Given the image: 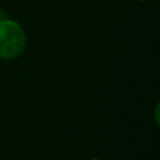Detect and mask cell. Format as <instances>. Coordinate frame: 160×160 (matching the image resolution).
Returning a JSON list of instances; mask_svg holds the SVG:
<instances>
[{
  "label": "cell",
  "instance_id": "1",
  "mask_svg": "<svg viewBox=\"0 0 160 160\" xmlns=\"http://www.w3.org/2000/svg\"><path fill=\"white\" fill-rule=\"evenodd\" d=\"M25 45L26 38L21 26L15 21L0 19V58L15 59L24 51Z\"/></svg>",
  "mask_w": 160,
  "mask_h": 160
},
{
  "label": "cell",
  "instance_id": "2",
  "mask_svg": "<svg viewBox=\"0 0 160 160\" xmlns=\"http://www.w3.org/2000/svg\"><path fill=\"white\" fill-rule=\"evenodd\" d=\"M155 120H156L158 125H160V102L155 108Z\"/></svg>",
  "mask_w": 160,
  "mask_h": 160
},
{
  "label": "cell",
  "instance_id": "3",
  "mask_svg": "<svg viewBox=\"0 0 160 160\" xmlns=\"http://www.w3.org/2000/svg\"><path fill=\"white\" fill-rule=\"evenodd\" d=\"M0 19H2V15H1V10H0Z\"/></svg>",
  "mask_w": 160,
  "mask_h": 160
},
{
  "label": "cell",
  "instance_id": "4",
  "mask_svg": "<svg viewBox=\"0 0 160 160\" xmlns=\"http://www.w3.org/2000/svg\"><path fill=\"white\" fill-rule=\"evenodd\" d=\"M92 160H98V159H92Z\"/></svg>",
  "mask_w": 160,
  "mask_h": 160
},
{
  "label": "cell",
  "instance_id": "5",
  "mask_svg": "<svg viewBox=\"0 0 160 160\" xmlns=\"http://www.w3.org/2000/svg\"><path fill=\"white\" fill-rule=\"evenodd\" d=\"M141 1H144V0H141Z\"/></svg>",
  "mask_w": 160,
  "mask_h": 160
}]
</instances>
